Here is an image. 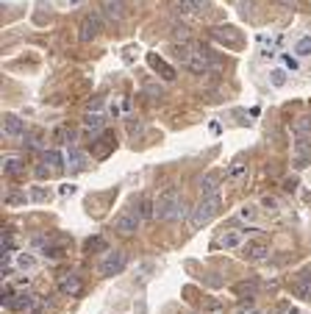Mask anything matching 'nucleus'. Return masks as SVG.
Instances as JSON below:
<instances>
[{
	"label": "nucleus",
	"instance_id": "nucleus-1",
	"mask_svg": "<svg viewBox=\"0 0 311 314\" xmlns=\"http://www.w3.org/2000/svg\"><path fill=\"white\" fill-rule=\"evenodd\" d=\"M186 214V206L181 200V192H178L175 187H167L161 195L156 197V220H181V217Z\"/></svg>",
	"mask_w": 311,
	"mask_h": 314
},
{
	"label": "nucleus",
	"instance_id": "nucleus-2",
	"mask_svg": "<svg viewBox=\"0 0 311 314\" xmlns=\"http://www.w3.org/2000/svg\"><path fill=\"white\" fill-rule=\"evenodd\" d=\"M219 203H223L219 192L203 195V197H200V203L195 206V211H192V217H189V228H192V231H200V228H203V225L219 211Z\"/></svg>",
	"mask_w": 311,
	"mask_h": 314
},
{
	"label": "nucleus",
	"instance_id": "nucleus-3",
	"mask_svg": "<svg viewBox=\"0 0 311 314\" xmlns=\"http://www.w3.org/2000/svg\"><path fill=\"white\" fill-rule=\"evenodd\" d=\"M125 264H128V253H125V250H106V256H103L100 264H98V272L103 278H108V275L122 272V270H125Z\"/></svg>",
	"mask_w": 311,
	"mask_h": 314
},
{
	"label": "nucleus",
	"instance_id": "nucleus-4",
	"mask_svg": "<svg viewBox=\"0 0 311 314\" xmlns=\"http://www.w3.org/2000/svg\"><path fill=\"white\" fill-rule=\"evenodd\" d=\"M139 223H142V217H139V211H136V209L120 211V214L114 217V231H117V234H122V236H134L136 231H139Z\"/></svg>",
	"mask_w": 311,
	"mask_h": 314
},
{
	"label": "nucleus",
	"instance_id": "nucleus-5",
	"mask_svg": "<svg viewBox=\"0 0 311 314\" xmlns=\"http://www.w3.org/2000/svg\"><path fill=\"white\" fill-rule=\"evenodd\" d=\"M211 36L217 39V42H228L236 50V47H242V33L236 31V28H231V25H217V28H211Z\"/></svg>",
	"mask_w": 311,
	"mask_h": 314
},
{
	"label": "nucleus",
	"instance_id": "nucleus-6",
	"mask_svg": "<svg viewBox=\"0 0 311 314\" xmlns=\"http://www.w3.org/2000/svg\"><path fill=\"white\" fill-rule=\"evenodd\" d=\"M98 33H100V14H86L84 20H81V42H92V39H98Z\"/></svg>",
	"mask_w": 311,
	"mask_h": 314
},
{
	"label": "nucleus",
	"instance_id": "nucleus-7",
	"mask_svg": "<svg viewBox=\"0 0 311 314\" xmlns=\"http://www.w3.org/2000/svg\"><path fill=\"white\" fill-rule=\"evenodd\" d=\"M103 14L112 20V23H125L128 9H125L122 0H103Z\"/></svg>",
	"mask_w": 311,
	"mask_h": 314
},
{
	"label": "nucleus",
	"instance_id": "nucleus-8",
	"mask_svg": "<svg viewBox=\"0 0 311 314\" xmlns=\"http://www.w3.org/2000/svg\"><path fill=\"white\" fill-rule=\"evenodd\" d=\"M3 134H6V136H23V134H25V120L17 117L14 112H9V114L3 117Z\"/></svg>",
	"mask_w": 311,
	"mask_h": 314
},
{
	"label": "nucleus",
	"instance_id": "nucleus-9",
	"mask_svg": "<svg viewBox=\"0 0 311 314\" xmlns=\"http://www.w3.org/2000/svg\"><path fill=\"white\" fill-rule=\"evenodd\" d=\"M59 289L64 292V295H81V292H84V281H81L75 272H70V275H61Z\"/></svg>",
	"mask_w": 311,
	"mask_h": 314
},
{
	"label": "nucleus",
	"instance_id": "nucleus-10",
	"mask_svg": "<svg viewBox=\"0 0 311 314\" xmlns=\"http://www.w3.org/2000/svg\"><path fill=\"white\" fill-rule=\"evenodd\" d=\"M170 36H172V42H175V47H184V45H192L195 39H192V31L186 28L184 23H175L170 28Z\"/></svg>",
	"mask_w": 311,
	"mask_h": 314
},
{
	"label": "nucleus",
	"instance_id": "nucleus-11",
	"mask_svg": "<svg viewBox=\"0 0 311 314\" xmlns=\"http://www.w3.org/2000/svg\"><path fill=\"white\" fill-rule=\"evenodd\" d=\"M6 309H11V311H33L36 309V300H33L31 295H20V298H11V300H6Z\"/></svg>",
	"mask_w": 311,
	"mask_h": 314
},
{
	"label": "nucleus",
	"instance_id": "nucleus-12",
	"mask_svg": "<svg viewBox=\"0 0 311 314\" xmlns=\"http://www.w3.org/2000/svg\"><path fill=\"white\" fill-rule=\"evenodd\" d=\"M269 256V245L267 242H247L245 245V258L250 262H261V258Z\"/></svg>",
	"mask_w": 311,
	"mask_h": 314
},
{
	"label": "nucleus",
	"instance_id": "nucleus-13",
	"mask_svg": "<svg viewBox=\"0 0 311 314\" xmlns=\"http://www.w3.org/2000/svg\"><path fill=\"white\" fill-rule=\"evenodd\" d=\"M295 295L303 300H311V270H306L300 278L295 281Z\"/></svg>",
	"mask_w": 311,
	"mask_h": 314
},
{
	"label": "nucleus",
	"instance_id": "nucleus-14",
	"mask_svg": "<svg viewBox=\"0 0 311 314\" xmlns=\"http://www.w3.org/2000/svg\"><path fill=\"white\" fill-rule=\"evenodd\" d=\"M134 209L139 211L142 220H153L156 217V197H139V203H136Z\"/></svg>",
	"mask_w": 311,
	"mask_h": 314
},
{
	"label": "nucleus",
	"instance_id": "nucleus-15",
	"mask_svg": "<svg viewBox=\"0 0 311 314\" xmlns=\"http://www.w3.org/2000/svg\"><path fill=\"white\" fill-rule=\"evenodd\" d=\"M242 242H245V234H242V231H225L217 239V248H239Z\"/></svg>",
	"mask_w": 311,
	"mask_h": 314
},
{
	"label": "nucleus",
	"instance_id": "nucleus-16",
	"mask_svg": "<svg viewBox=\"0 0 311 314\" xmlns=\"http://www.w3.org/2000/svg\"><path fill=\"white\" fill-rule=\"evenodd\" d=\"M172 11H175V14H181L184 20L197 17V9H195V3H192V0H175V3H172Z\"/></svg>",
	"mask_w": 311,
	"mask_h": 314
},
{
	"label": "nucleus",
	"instance_id": "nucleus-17",
	"mask_svg": "<svg viewBox=\"0 0 311 314\" xmlns=\"http://www.w3.org/2000/svg\"><path fill=\"white\" fill-rule=\"evenodd\" d=\"M150 64H153V70H156V72H161V78H164V81H175V70H172V67H170L164 59L150 56Z\"/></svg>",
	"mask_w": 311,
	"mask_h": 314
},
{
	"label": "nucleus",
	"instance_id": "nucleus-18",
	"mask_svg": "<svg viewBox=\"0 0 311 314\" xmlns=\"http://www.w3.org/2000/svg\"><path fill=\"white\" fill-rule=\"evenodd\" d=\"M103 125H106V122H103L100 114H92V112H86V114H84V128H86V131H92V134H103Z\"/></svg>",
	"mask_w": 311,
	"mask_h": 314
},
{
	"label": "nucleus",
	"instance_id": "nucleus-19",
	"mask_svg": "<svg viewBox=\"0 0 311 314\" xmlns=\"http://www.w3.org/2000/svg\"><path fill=\"white\" fill-rule=\"evenodd\" d=\"M200 192L209 195V192H219V175L217 173H209L200 178Z\"/></svg>",
	"mask_w": 311,
	"mask_h": 314
},
{
	"label": "nucleus",
	"instance_id": "nucleus-20",
	"mask_svg": "<svg viewBox=\"0 0 311 314\" xmlns=\"http://www.w3.org/2000/svg\"><path fill=\"white\" fill-rule=\"evenodd\" d=\"M42 161L53 170V173H61V167H64V161H61V153H59V150H45V153H42Z\"/></svg>",
	"mask_w": 311,
	"mask_h": 314
},
{
	"label": "nucleus",
	"instance_id": "nucleus-21",
	"mask_svg": "<svg viewBox=\"0 0 311 314\" xmlns=\"http://www.w3.org/2000/svg\"><path fill=\"white\" fill-rule=\"evenodd\" d=\"M17 267L23 270V272H31V270H36V256H31V253H17Z\"/></svg>",
	"mask_w": 311,
	"mask_h": 314
},
{
	"label": "nucleus",
	"instance_id": "nucleus-22",
	"mask_svg": "<svg viewBox=\"0 0 311 314\" xmlns=\"http://www.w3.org/2000/svg\"><path fill=\"white\" fill-rule=\"evenodd\" d=\"M67 164H70V173H78V170L86 164L84 153H81V150H70V153H67Z\"/></svg>",
	"mask_w": 311,
	"mask_h": 314
},
{
	"label": "nucleus",
	"instance_id": "nucleus-23",
	"mask_svg": "<svg viewBox=\"0 0 311 314\" xmlns=\"http://www.w3.org/2000/svg\"><path fill=\"white\" fill-rule=\"evenodd\" d=\"M3 170H6L9 175H23V173H25V161H23V159H6V161H3Z\"/></svg>",
	"mask_w": 311,
	"mask_h": 314
},
{
	"label": "nucleus",
	"instance_id": "nucleus-24",
	"mask_svg": "<svg viewBox=\"0 0 311 314\" xmlns=\"http://www.w3.org/2000/svg\"><path fill=\"white\" fill-rule=\"evenodd\" d=\"M295 53H297V56H308V53H311V36H300V39H297Z\"/></svg>",
	"mask_w": 311,
	"mask_h": 314
},
{
	"label": "nucleus",
	"instance_id": "nucleus-25",
	"mask_svg": "<svg viewBox=\"0 0 311 314\" xmlns=\"http://www.w3.org/2000/svg\"><path fill=\"white\" fill-rule=\"evenodd\" d=\"M245 173H247V164H242V161H233V164H231V170H228V178L239 181Z\"/></svg>",
	"mask_w": 311,
	"mask_h": 314
},
{
	"label": "nucleus",
	"instance_id": "nucleus-26",
	"mask_svg": "<svg viewBox=\"0 0 311 314\" xmlns=\"http://www.w3.org/2000/svg\"><path fill=\"white\" fill-rule=\"evenodd\" d=\"M122 108H128V100H125V98L112 100V103H108V114H112V117H120V114H122Z\"/></svg>",
	"mask_w": 311,
	"mask_h": 314
},
{
	"label": "nucleus",
	"instance_id": "nucleus-27",
	"mask_svg": "<svg viewBox=\"0 0 311 314\" xmlns=\"http://www.w3.org/2000/svg\"><path fill=\"white\" fill-rule=\"evenodd\" d=\"M112 147H114V139H112V136H106V139H103V142H98V145H95V153H98L100 159H103V156H106Z\"/></svg>",
	"mask_w": 311,
	"mask_h": 314
},
{
	"label": "nucleus",
	"instance_id": "nucleus-28",
	"mask_svg": "<svg viewBox=\"0 0 311 314\" xmlns=\"http://www.w3.org/2000/svg\"><path fill=\"white\" fill-rule=\"evenodd\" d=\"M261 209H264V211H278V197L264 195V197H261Z\"/></svg>",
	"mask_w": 311,
	"mask_h": 314
},
{
	"label": "nucleus",
	"instance_id": "nucleus-29",
	"mask_svg": "<svg viewBox=\"0 0 311 314\" xmlns=\"http://www.w3.org/2000/svg\"><path fill=\"white\" fill-rule=\"evenodd\" d=\"M269 81H272V86H283V84H286V72H283V70H272V72H269Z\"/></svg>",
	"mask_w": 311,
	"mask_h": 314
},
{
	"label": "nucleus",
	"instance_id": "nucleus-30",
	"mask_svg": "<svg viewBox=\"0 0 311 314\" xmlns=\"http://www.w3.org/2000/svg\"><path fill=\"white\" fill-rule=\"evenodd\" d=\"M255 286H259L255 281H245V284H239V286H236V292H239V295H253Z\"/></svg>",
	"mask_w": 311,
	"mask_h": 314
},
{
	"label": "nucleus",
	"instance_id": "nucleus-31",
	"mask_svg": "<svg viewBox=\"0 0 311 314\" xmlns=\"http://www.w3.org/2000/svg\"><path fill=\"white\" fill-rule=\"evenodd\" d=\"M45 197H47V189H42V187H33V189H31V200H33V203H42Z\"/></svg>",
	"mask_w": 311,
	"mask_h": 314
},
{
	"label": "nucleus",
	"instance_id": "nucleus-32",
	"mask_svg": "<svg viewBox=\"0 0 311 314\" xmlns=\"http://www.w3.org/2000/svg\"><path fill=\"white\" fill-rule=\"evenodd\" d=\"M33 175H36V178H50V175H53V170H50V167H47L45 161H42V164H39L36 170H33Z\"/></svg>",
	"mask_w": 311,
	"mask_h": 314
},
{
	"label": "nucleus",
	"instance_id": "nucleus-33",
	"mask_svg": "<svg viewBox=\"0 0 311 314\" xmlns=\"http://www.w3.org/2000/svg\"><path fill=\"white\" fill-rule=\"evenodd\" d=\"M11 248H14V239H11V231H6L3 234V253H11Z\"/></svg>",
	"mask_w": 311,
	"mask_h": 314
},
{
	"label": "nucleus",
	"instance_id": "nucleus-34",
	"mask_svg": "<svg viewBox=\"0 0 311 314\" xmlns=\"http://www.w3.org/2000/svg\"><path fill=\"white\" fill-rule=\"evenodd\" d=\"M6 203H9V206H20V203H25V195L11 192V195H9V200H6Z\"/></svg>",
	"mask_w": 311,
	"mask_h": 314
},
{
	"label": "nucleus",
	"instance_id": "nucleus-35",
	"mask_svg": "<svg viewBox=\"0 0 311 314\" xmlns=\"http://www.w3.org/2000/svg\"><path fill=\"white\" fill-rule=\"evenodd\" d=\"M283 64H286V70H300V61L295 56H283Z\"/></svg>",
	"mask_w": 311,
	"mask_h": 314
},
{
	"label": "nucleus",
	"instance_id": "nucleus-36",
	"mask_svg": "<svg viewBox=\"0 0 311 314\" xmlns=\"http://www.w3.org/2000/svg\"><path fill=\"white\" fill-rule=\"evenodd\" d=\"M100 108H103V98H95L92 103H89L86 112H92V114H100Z\"/></svg>",
	"mask_w": 311,
	"mask_h": 314
},
{
	"label": "nucleus",
	"instance_id": "nucleus-37",
	"mask_svg": "<svg viewBox=\"0 0 311 314\" xmlns=\"http://www.w3.org/2000/svg\"><path fill=\"white\" fill-rule=\"evenodd\" d=\"M103 245H106V242H103L100 236H95V239H89V242H86V250H100Z\"/></svg>",
	"mask_w": 311,
	"mask_h": 314
},
{
	"label": "nucleus",
	"instance_id": "nucleus-38",
	"mask_svg": "<svg viewBox=\"0 0 311 314\" xmlns=\"http://www.w3.org/2000/svg\"><path fill=\"white\" fill-rule=\"evenodd\" d=\"M278 314H297V309H295V306H289V303H281L278 306Z\"/></svg>",
	"mask_w": 311,
	"mask_h": 314
},
{
	"label": "nucleus",
	"instance_id": "nucleus-39",
	"mask_svg": "<svg viewBox=\"0 0 311 314\" xmlns=\"http://www.w3.org/2000/svg\"><path fill=\"white\" fill-rule=\"evenodd\" d=\"M192 3H195V9H197V11H209V6H211L209 0H192Z\"/></svg>",
	"mask_w": 311,
	"mask_h": 314
},
{
	"label": "nucleus",
	"instance_id": "nucleus-40",
	"mask_svg": "<svg viewBox=\"0 0 311 314\" xmlns=\"http://www.w3.org/2000/svg\"><path fill=\"white\" fill-rule=\"evenodd\" d=\"M139 128H142V122H139V120L128 117V131H131V134H134V131H139Z\"/></svg>",
	"mask_w": 311,
	"mask_h": 314
},
{
	"label": "nucleus",
	"instance_id": "nucleus-41",
	"mask_svg": "<svg viewBox=\"0 0 311 314\" xmlns=\"http://www.w3.org/2000/svg\"><path fill=\"white\" fill-rule=\"evenodd\" d=\"M242 217H245V220H255V209H242Z\"/></svg>",
	"mask_w": 311,
	"mask_h": 314
},
{
	"label": "nucleus",
	"instance_id": "nucleus-42",
	"mask_svg": "<svg viewBox=\"0 0 311 314\" xmlns=\"http://www.w3.org/2000/svg\"><path fill=\"white\" fill-rule=\"evenodd\" d=\"M275 3H281V6H286V9H295V0H275Z\"/></svg>",
	"mask_w": 311,
	"mask_h": 314
},
{
	"label": "nucleus",
	"instance_id": "nucleus-43",
	"mask_svg": "<svg viewBox=\"0 0 311 314\" xmlns=\"http://www.w3.org/2000/svg\"><path fill=\"white\" fill-rule=\"evenodd\" d=\"M78 3H84V0H70V6H78Z\"/></svg>",
	"mask_w": 311,
	"mask_h": 314
},
{
	"label": "nucleus",
	"instance_id": "nucleus-44",
	"mask_svg": "<svg viewBox=\"0 0 311 314\" xmlns=\"http://www.w3.org/2000/svg\"><path fill=\"white\" fill-rule=\"evenodd\" d=\"M247 314H261V311H255V309H250V311H247Z\"/></svg>",
	"mask_w": 311,
	"mask_h": 314
},
{
	"label": "nucleus",
	"instance_id": "nucleus-45",
	"mask_svg": "<svg viewBox=\"0 0 311 314\" xmlns=\"http://www.w3.org/2000/svg\"><path fill=\"white\" fill-rule=\"evenodd\" d=\"M186 314H195V311H186Z\"/></svg>",
	"mask_w": 311,
	"mask_h": 314
}]
</instances>
